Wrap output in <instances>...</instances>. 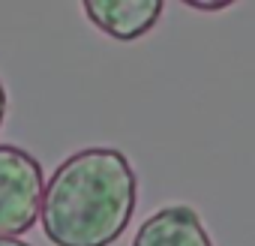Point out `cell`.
I'll use <instances>...</instances> for the list:
<instances>
[{"label":"cell","instance_id":"cell-3","mask_svg":"<svg viewBox=\"0 0 255 246\" xmlns=\"http://www.w3.org/2000/svg\"><path fill=\"white\" fill-rule=\"evenodd\" d=\"M81 12L111 39L135 42L147 36L165 12L162 0H84Z\"/></svg>","mask_w":255,"mask_h":246},{"label":"cell","instance_id":"cell-5","mask_svg":"<svg viewBox=\"0 0 255 246\" xmlns=\"http://www.w3.org/2000/svg\"><path fill=\"white\" fill-rule=\"evenodd\" d=\"M183 6L195 9V12H225V9H234V3H192V0H186Z\"/></svg>","mask_w":255,"mask_h":246},{"label":"cell","instance_id":"cell-6","mask_svg":"<svg viewBox=\"0 0 255 246\" xmlns=\"http://www.w3.org/2000/svg\"><path fill=\"white\" fill-rule=\"evenodd\" d=\"M6 87H3V81H0V126H3V117H6Z\"/></svg>","mask_w":255,"mask_h":246},{"label":"cell","instance_id":"cell-4","mask_svg":"<svg viewBox=\"0 0 255 246\" xmlns=\"http://www.w3.org/2000/svg\"><path fill=\"white\" fill-rule=\"evenodd\" d=\"M132 246H216L201 213L189 204H168L150 213L132 237Z\"/></svg>","mask_w":255,"mask_h":246},{"label":"cell","instance_id":"cell-2","mask_svg":"<svg viewBox=\"0 0 255 246\" xmlns=\"http://www.w3.org/2000/svg\"><path fill=\"white\" fill-rule=\"evenodd\" d=\"M42 165L18 144H0V237H18L39 219Z\"/></svg>","mask_w":255,"mask_h":246},{"label":"cell","instance_id":"cell-7","mask_svg":"<svg viewBox=\"0 0 255 246\" xmlns=\"http://www.w3.org/2000/svg\"><path fill=\"white\" fill-rule=\"evenodd\" d=\"M0 246H30V243H24L18 237H0Z\"/></svg>","mask_w":255,"mask_h":246},{"label":"cell","instance_id":"cell-1","mask_svg":"<svg viewBox=\"0 0 255 246\" xmlns=\"http://www.w3.org/2000/svg\"><path fill=\"white\" fill-rule=\"evenodd\" d=\"M138 174L117 147H84L66 156L42 192L39 222L54 246H111L132 222Z\"/></svg>","mask_w":255,"mask_h":246}]
</instances>
